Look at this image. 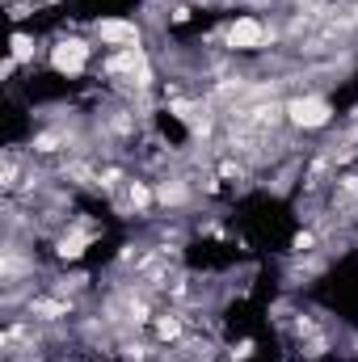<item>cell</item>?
Instances as JSON below:
<instances>
[{"instance_id":"obj_1","label":"cell","mask_w":358,"mask_h":362,"mask_svg":"<svg viewBox=\"0 0 358 362\" xmlns=\"http://www.w3.org/2000/svg\"><path fill=\"white\" fill-rule=\"evenodd\" d=\"M89 59H93V47L85 38H64V42L51 47V68L59 76H81L89 68Z\"/></svg>"},{"instance_id":"obj_2","label":"cell","mask_w":358,"mask_h":362,"mask_svg":"<svg viewBox=\"0 0 358 362\" xmlns=\"http://www.w3.org/2000/svg\"><path fill=\"white\" fill-rule=\"evenodd\" d=\"M287 118H291L295 127H304V131H316V127H325V122L333 118V105H329L325 97H316V93H304V97H295V101L287 105Z\"/></svg>"},{"instance_id":"obj_3","label":"cell","mask_w":358,"mask_h":362,"mask_svg":"<svg viewBox=\"0 0 358 362\" xmlns=\"http://www.w3.org/2000/svg\"><path fill=\"white\" fill-rule=\"evenodd\" d=\"M224 42H228V51H258V47H266V25L258 17H236L228 25Z\"/></svg>"},{"instance_id":"obj_4","label":"cell","mask_w":358,"mask_h":362,"mask_svg":"<svg viewBox=\"0 0 358 362\" xmlns=\"http://www.w3.org/2000/svg\"><path fill=\"white\" fill-rule=\"evenodd\" d=\"M97 38L105 47H139V25L135 21H97Z\"/></svg>"},{"instance_id":"obj_5","label":"cell","mask_w":358,"mask_h":362,"mask_svg":"<svg viewBox=\"0 0 358 362\" xmlns=\"http://www.w3.org/2000/svg\"><path fill=\"white\" fill-rule=\"evenodd\" d=\"M156 202H161V206H185V202H190V185L178 181V177H165L156 185Z\"/></svg>"},{"instance_id":"obj_6","label":"cell","mask_w":358,"mask_h":362,"mask_svg":"<svg viewBox=\"0 0 358 362\" xmlns=\"http://www.w3.org/2000/svg\"><path fill=\"white\" fill-rule=\"evenodd\" d=\"M181 333H185V320L181 316H173V312L156 316V337L161 341H181Z\"/></svg>"},{"instance_id":"obj_7","label":"cell","mask_w":358,"mask_h":362,"mask_svg":"<svg viewBox=\"0 0 358 362\" xmlns=\"http://www.w3.org/2000/svg\"><path fill=\"white\" fill-rule=\"evenodd\" d=\"M30 55H34V38L13 34V64H21V59H30Z\"/></svg>"}]
</instances>
